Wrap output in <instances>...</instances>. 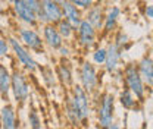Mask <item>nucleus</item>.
<instances>
[{"label":"nucleus","mask_w":153,"mask_h":129,"mask_svg":"<svg viewBox=\"0 0 153 129\" xmlns=\"http://www.w3.org/2000/svg\"><path fill=\"white\" fill-rule=\"evenodd\" d=\"M114 43L121 50H125V47H127L128 43H130V38H128V35H127L124 31H118L114 37Z\"/></svg>","instance_id":"nucleus-26"},{"label":"nucleus","mask_w":153,"mask_h":129,"mask_svg":"<svg viewBox=\"0 0 153 129\" xmlns=\"http://www.w3.org/2000/svg\"><path fill=\"white\" fill-rule=\"evenodd\" d=\"M65 129H78V128H75V126H68V128H65Z\"/></svg>","instance_id":"nucleus-34"},{"label":"nucleus","mask_w":153,"mask_h":129,"mask_svg":"<svg viewBox=\"0 0 153 129\" xmlns=\"http://www.w3.org/2000/svg\"><path fill=\"white\" fill-rule=\"evenodd\" d=\"M137 69L146 87L153 88V59L150 56H144L137 62Z\"/></svg>","instance_id":"nucleus-16"},{"label":"nucleus","mask_w":153,"mask_h":129,"mask_svg":"<svg viewBox=\"0 0 153 129\" xmlns=\"http://www.w3.org/2000/svg\"><path fill=\"white\" fill-rule=\"evenodd\" d=\"M37 18L40 24H52L57 25L63 19L62 4L52 0H40V10L37 13Z\"/></svg>","instance_id":"nucleus-7"},{"label":"nucleus","mask_w":153,"mask_h":129,"mask_svg":"<svg viewBox=\"0 0 153 129\" xmlns=\"http://www.w3.org/2000/svg\"><path fill=\"white\" fill-rule=\"evenodd\" d=\"M97 34H99V31L94 27L88 21L82 19L79 22V25L76 27L75 40L78 43V46L82 47L84 50H91L97 43Z\"/></svg>","instance_id":"nucleus-9"},{"label":"nucleus","mask_w":153,"mask_h":129,"mask_svg":"<svg viewBox=\"0 0 153 129\" xmlns=\"http://www.w3.org/2000/svg\"><path fill=\"white\" fill-rule=\"evenodd\" d=\"M28 125H30V129H43V122H41L40 113L34 107H31L28 110Z\"/></svg>","instance_id":"nucleus-24"},{"label":"nucleus","mask_w":153,"mask_h":129,"mask_svg":"<svg viewBox=\"0 0 153 129\" xmlns=\"http://www.w3.org/2000/svg\"><path fill=\"white\" fill-rule=\"evenodd\" d=\"M0 12H3V4L0 3Z\"/></svg>","instance_id":"nucleus-36"},{"label":"nucleus","mask_w":153,"mask_h":129,"mask_svg":"<svg viewBox=\"0 0 153 129\" xmlns=\"http://www.w3.org/2000/svg\"><path fill=\"white\" fill-rule=\"evenodd\" d=\"M144 15H146L147 18L153 19V4H147V6L144 7Z\"/></svg>","instance_id":"nucleus-31"},{"label":"nucleus","mask_w":153,"mask_h":129,"mask_svg":"<svg viewBox=\"0 0 153 129\" xmlns=\"http://www.w3.org/2000/svg\"><path fill=\"white\" fill-rule=\"evenodd\" d=\"M21 3H24L25 6H28L30 9H33L36 13H38L40 10V0H19Z\"/></svg>","instance_id":"nucleus-29"},{"label":"nucleus","mask_w":153,"mask_h":129,"mask_svg":"<svg viewBox=\"0 0 153 129\" xmlns=\"http://www.w3.org/2000/svg\"><path fill=\"white\" fill-rule=\"evenodd\" d=\"M122 52L114 41H111L106 47V62L103 65L105 72L109 75H114L119 71L121 66V59H122Z\"/></svg>","instance_id":"nucleus-10"},{"label":"nucleus","mask_w":153,"mask_h":129,"mask_svg":"<svg viewBox=\"0 0 153 129\" xmlns=\"http://www.w3.org/2000/svg\"><path fill=\"white\" fill-rule=\"evenodd\" d=\"M7 40H9V44H10V50L13 52V55L16 57L18 63L27 71V72L34 74V72L38 69V63H37V60L34 59L33 53L19 41L18 38L10 37V38H7Z\"/></svg>","instance_id":"nucleus-6"},{"label":"nucleus","mask_w":153,"mask_h":129,"mask_svg":"<svg viewBox=\"0 0 153 129\" xmlns=\"http://www.w3.org/2000/svg\"><path fill=\"white\" fill-rule=\"evenodd\" d=\"M40 72H41V76H43V82L47 88H53L57 84V76H56V71H53L50 66H44V68H40Z\"/></svg>","instance_id":"nucleus-23"},{"label":"nucleus","mask_w":153,"mask_h":129,"mask_svg":"<svg viewBox=\"0 0 153 129\" xmlns=\"http://www.w3.org/2000/svg\"><path fill=\"white\" fill-rule=\"evenodd\" d=\"M10 92H12L13 101H15L18 106H24V104L28 101V98H30L31 87H30L28 78H27V75L24 74L22 71H19V69H15V71L12 72Z\"/></svg>","instance_id":"nucleus-5"},{"label":"nucleus","mask_w":153,"mask_h":129,"mask_svg":"<svg viewBox=\"0 0 153 129\" xmlns=\"http://www.w3.org/2000/svg\"><path fill=\"white\" fill-rule=\"evenodd\" d=\"M116 101L119 103V106L124 110H128V111L137 110L140 107V101L135 98V95L133 92L130 91L128 88H125V87H122V90L119 91L118 97H116Z\"/></svg>","instance_id":"nucleus-17"},{"label":"nucleus","mask_w":153,"mask_h":129,"mask_svg":"<svg viewBox=\"0 0 153 129\" xmlns=\"http://www.w3.org/2000/svg\"><path fill=\"white\" fill-rule=\"evenodd\" d=\"M69 95L72 97V101H74V106H75L76 113H78L81 126H87V123L90 122L91 111H93L91 94H88L79 84H74L69 90Z\"/></svg>","instance_id":"nucleus-3"},{"label":"nucleus","mask_w":153,"mask_h":129,"mask_svg":"<svg viewBox=\"0 0 153 129\" xmlns=\"http://www.w3.org/2000/svg\"><path fill=\"white\" fill-rule=\"evenodd\" d=\"M52 1H56V3H59V4H62V3H65L66 0H52Z\"/></svg>","instance_id":"nucleus-33"},{"label":"nucleus","mask_w":153,"mask_h":129,"mask_svg":"<svg viewBox=\"0 0 153 129\" xmlns=\"http://www.w3.org/2000/svg\"><path fill=\"white\" fill-rule=\"evenodd\" d=\"M41 34H43V40H44V44L50 49V50H55L57 52L63 44H65V40L62 38V35L59 34L56 25H52V24H44L43 28H41Z\"/></svg>","instance_id":"nucleus-11"},{"label":"nucleus","mask_w":153,"mask_h":129,"mask_svg":"<svg viewBox=\"0 0 153 129\" xmlns=\"http://www.w3.org/2000/svg\"><path fill=\"white\" fill-rule=\"evenodd\" d=\"M78 81L79 85L88 92V94H97L99 92V85H100V76L97 72V66L94 63L84 60L78 66Z\"/></svg>","instance_id":"nucleus-4"},{"label":"nucleus","mask_w":153,"mask_h":129,"mask_svg":"<svg viewBox=\"0 0 153 129\" xmlns=\"http://www.w3.org/2000/svg\"><path fill=\"white\" fill-rule=\"evenodd\" d=\"M18 40L31 53H44V50H46L44 40L37 32L36 28H31V27L18 28Z\"/></svg>","instance_id":"nucleus-8"},{"label":"nucleus","mask_w":153,"mask_h":129,"mask_svg":"<svg viewBox=\"0 0 153 129\" xmlns=\"http://www.w3.org/2000/svg\"><path fill=\"white\" fill-rule=\"evenodd\" d=\"M10 85H12V72L7 69L6 65L0 63V95L3 98H7L10 92Z\"/></svg>","instance_id":"nucleus-21"},{"label":"nucleus","mask_w":153,"mask_h":129,"mask_svg":"<svg viewBox=\"0 0 153 129\" xmlns=\"http://www.w3.org/2000/svg\"><path fill=\"white\" fill-rule=\"evenodd\" d=\"M12 9H13L16 18H18L22 24H25L27 27L36 28L38 24H40V22H38V18H37V13H36L33 9H30L28 6H25L24 3H21L19 0H15V1H13Z\"/></svg>","instance_id":"nucleus-12"},{"label":"nucleus","mask_w":153,"mask_h":129,"mask_svg":"<svg viewBox=\"0 0 153 129\" xmlns=\"http://www.w3.org/2000/svg\"><path fill=\"white\" fill-rule=\"evenodd\" d=\"M62 12H63V18L66 19V21H69L75 28L79 25V22L84 19V12L79 10L76 6H74L68 0L65 3H62Z\"/></svg>","instance_id":"nucleus-19"},{"label":"nucleus","mask_w":153,"mask_h":129,"mask_svg":"<svg viewBox=\"0 0 153 129\" xmlns=\"http://www.w3.org/2000/svg\"><path fill=\"white\" fill-rule=\"evenodd\" d=\"M56 76L57 81H60V84L65 85L66 88H71L75 84L74 82V69H72V63L69 62V59L60 57L56 66Z\"/></svg>","instance_id":"nucleus-13"},{"label":"nucleus","mask_w":153,"mask_h":129,"mask_svg":"<svg viewBox=\"0 0 153 129\" xmlns=\"http://www.w3.org/2000/svg\"><path fill=\"white\" fill-rule=\"evenodd\" d=\"M96 125L99 129H109L115 123V109H116V97L112 92L103 91L97 94L94 100Z\"/></svg>","instance_id":"nucleus-1"},{"label":"nucleus","mask_w":153,"mask_h":129,"mask_svg":"<svg viewBox=\"0 0 153 129\" xmlns=\"http://www.w3.org/2000/svg\"><path fill=\"white\" fill-rule=\"evenodd\" d=\"M9 50H10L9 40H6V38H0V56H7L9 55Z\"/></svg>","instance_id":"nucleus-28"},{"label":"nucleus","mask_w":153,"mask_h":129,"mask_svg":"<svg viewBox=\"0 0 153 129\" xmlns=\"http://www.w3.org/2000/svg\"><path fill=\"white\" fill-rule=\"evenodd\" d=\"M105 13H106V10L103 9L102 3H97L96 1L90 9H87L84 12V19L88 21L97 31H102L103 22H105Z\"/></svg>","instance_id":"nucleus-15"},{"label":"nucleus","mask_w":153,"mask_h":129,"mask_svg":"<svg viewBox=\"0 0 153 129\" xmlns=\"http://www.w3.org/2000/svg\"><path fill=\"white\" fill-rule=\"evenodd\" d=\"M106 62V47H96L91 52V63L96 66H103Z\"/></svg>","instance_id":"nucleus-25"},{"label":"nucleus","mask_w":153,"mask_h":129,"mask_svg":"<svg viewBox=\"0 0 153 129\" xmlns=\"http://www.w3.org/2000/svg\"><path fill=\"white\" fill-rule=\"evenodd\" d=\"M119 16H121V7L116 6V4L111 6V7L106 10V13H105V22H103V28H102L103 34H111V32H114L115 28H116V25H118Z\"/></svg>","instance_id":"nucleus-18"},{"label":"nucleus","mask_w":153,"mask_h":129,"mask_svg":"<svg viewBox=\"0 0 153 129\" xmlns=\"http://www.w3.org/2000/svg\"><path fill=\"white\" fill-rule=\"evenodd\" d=\"M63 113H65V117H66L69 126H75V128L81 126V122H79L78 113H76V109H75V106H74L72 97L69 94L66 95V98L63 101Z\"/></svg>","instance_id":"nucleus-20"},{"label":"nucleus","mask_w":153,"mask_h":129,"mask_svg":"<svg viewBox=\"0 0 153 129\" xmlns=\"http://www.w3.org/2000/svg\"><path fill=\"white\" fill-rule=\"evenodd\" d=\"M6 1H7V3H10V4H13V1H15V0H6Z\"/></svg>","instance_id":"nucleus-35"},{"label":"nucleus","mask_w":153,"mask_h":129,"mask_svg":"<svg viewBox=\"0 0 153 129\" xmlns=\"http://www.w3.org/2000/svg\"><path fill=\"white\" fill-rule=\"evenodd\" d=\"M57 31H59V34L62 35L63 40H66V41H69V40H72V38H75V32H76V28L69 22V21H66V19L63 18L59 24L56 25Z\"/></svg>","instance_id":"nucleus-22"},{"label":"nucleus","mask_w":153,"mask_h":129,"mask_svg":"<svg viewBox=\"0 0 153 129\" xmlns=\"http://www.w3.org/2000/svg\"><path fill=\"white\" fill-rule=\"evenodd\" d=\"M109 129H124V128H122L119 123H116V122H115V123H112V125L109 126Z\"/></svg>","instance_id":"nucleus-32"},{"label":"nucleus","mask_w":153,"mask_h":129,"mask_svg":"<svg viewBox=\"0 0 153 129\" xmlns=\"http://www.w3.org/2000/svg\"><path fill=\"white\" fill-rule=\"evenodd\" d=\"M122 82L124 87L128 88L135 95V98L140 103H144L147 97V87L143 82V78L137 69V63H127L122 68Z\"/></svg>","instance_id":"nucleus-2"},{"label":"nucleus","mask_w":153,"mask_h":129,"mask_svg":"<svg viewBox=\"0 0 153 129\" xmlns=\"http://www.w3.org/2000/svg\"><path fill=\"white\" fill-rule=\"evenodd\" d=\"M68 1H71L74 6H76V7H78L79 10H82V12H85L87 9H90L96 3V0H68Z\"/></svg>","instance_id":"nucleus-27"},{"label":"nucleus","mask_w":153,"mask_h":129,"mask_svg":"<svg viewBox=\"0 0 153 129\" xmlns=\"http://www.w3.org/2000/svg\"><path fill=\"white\" fill-rule=\"evenodd\" d=\"M57 53H59V56L60 57H63V59H69V56H71V49L68 47V46H62L59 50H57Z\"/></svg>","instance_id":"nucleus-30"},{"label":"nucleus","mask_w":153,"mask_h":129,"mask_svg":"<svg viewBox=\"0 0 153 129\" xmlns=\"http://www.w3.org/2000/svg\"><path fill=\"white\" fill-rule=\"evenodd\" d=\"M0 126L1 129H19L16 109L13 107V104L6 103L0 109Z\"/></svg>","instance_id":"nucleus-14"},{"label":"nucleus","mask_w":153,"mask_h":129,"mask_svg":"<svg viewBox=\"0 0 153 129\" xmlns=\"http://www.w3.org/2000/svg\"><path fill=\"white\" fill-rule=\"evenodd\" d=\"M130 1H134V0H130Z\"/></svg>","instance_id":"nucleus-37"}]
</instances>
